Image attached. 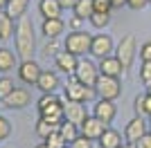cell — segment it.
<instances>
[{
	"mask_svg": "<svg viewBox=\"0 0 151 148\" xmlns=\"http://www.w3.org/2000/svg\"><path fill=\"white\" fill-rule=\"evenodd\" d=\"M14 47H16V54H18L20 61H27L34 56L36 52V31H34V25L32 20L20 18L16 25V31H14Z\"/></svg>",
	"mask_w": 151,
	"mask_h": 148,
	"instance_id": "cell-1",
	"label": "cell"
},
{
	"mask_svg": "<svg viewBox=\"0 0 151 148\" xmlns=\"http://www.w3.org/2000/svg\"><path fill=\"white\" fill-rule=\"evenodd\" d=\"M36 110L41 119H47V121H54V123H61L65 119L63 117V101L57 97V92L41 94L36 101Z\"/></svg>",
	"mask_w": 151,
	"mask_h": 148,
	"instance_id": "cell-2",
	"label": "cell"
},
{
	"mask_svg": "<svg viewBox=\"0 0 151 148\" xmlns=\"http://www.w3.org/2000/svg\"><path fill=\"white\" fill-rule=\"evenodd\" d=\"M63 97L65 101H79V103H90L93 99H97L95 94V88H88L79 83L75 76H70L65 83H63Z\"/></svg>",
	"mask_w": 151,
	"mask_h": 148,
	"instance_id": "cell-3",
	"label": "cell"
},
{
	"mask_svg": "<svg viewBox=\"0 0 151 148\" xmlns=\"http://www.w3.org/2000/svg\"><path fill=\"white\" fill-rule=\"evenodd\" d=\"M90 43H93V36L86 29L70 31L68 38L63 41V49L75 56H86V54H90Z\"/></svg>",
	"mask_w": 151,
	"mask_h": 148,
	"instance_id": "cell-4",
	"label": "cell"
},
{
	"mask_svg": "<svg viewBox=\"0 0 151 148\" xmlns=\"http://www.w3.org/2000/svg\"><path fill=\"white\" fill-rule=\"evenodd\" d=\"M115 56L120 58L124 72H129V70L133 68V63L138 58V43H135V36H133V34H126L120 43L115 45Z\"/></svg>",
	"mask_w": 151,
	"mask_h": 148,
	"instance_id": "cell-5",
	"label": "cell"
},
{
	"mask_svg": "<svg viewBox=\"0 0 151 148\" xmlns=\"http://www.w3.org/2000/svg\"><path fill=\"white\" fill-rule=\"evenodd\" d=\"M95 94L97 99H108V101H115V99L122 94V83L117 76H106V74H99V79L95 83Z\"/></svg>",
	"mask_w": 151,
	"mask_h": 148,
	"instance_id": "cell-6",
	"label": "cell"
},
{
	"mask_svg": "<svg viewBox=\"0 0 151 148\" xmlns=\"http://www.w3.org/2000/svg\"><path fill=\"white\" fill-rule=\"evenodd\" d=\"M75 79L79 81V83H83V85L95 88V83H97V79H99L97 63L90 61V58H79V63H77V70H75Z\"/></svg>",
	"mask_w": 151,
	"mask_h": 148,
	"instance_id": "cell-7",
	"label": "cell"
},
{
	"mask_svg": "<svg viewBox=\"0 0 151 148\" xmlns=\"http://www.w3.org/2000/svg\"><path fill=\"white\" fill-rule=\"evenodd\" d=\"M115 41L111 34H95L93 36V43H90V56H95L97 61L104 58V56H113L115 54Z\"/></svg>",
	"mask_w": 151,
	"mask_h": 148,
	"instance_id": "cell-8",
	"label": "cell"
},
{
	"mask_svg": "<svg viewBox=\"0 0 151 148\" xmlns=\"http://www.w3.org/2000/svg\"><path fill=\"white\" fill-rule=\"evenodd\" d=\"M16 70H18V79H20L23 85H36V83H38V76H41V72H43V68H41L34 58L20 61Z\"/></svg>",
	"mask_w": 151,
	"mask_h": 148,
	"instance_id": "cell-9",
	"label": "cell"
},
{
	"mask_svg": "<svg viewBox=\"0 0 151 148\" xmlns=\"http://www.w3.org/2000/svg\"><path fill=\"white\" fill-rule=\"evenodd\" d=\"M149 132V126H147V119L145 117H133L131 121L126 123V128H124V142L126 144H135L142 139V137Z\"/></svg>",
	"mask_w": 151,
	"mask_h": 148,
	"instance_id": "cell-10",
	"label": "cell"
},
{
	"mask_svg": "<svg viewBox=\"0 0 151 148\" xmlns=\"http://www.w3.org/2000/svg\"><path fill=\"white\" fill-rule=\"evenodd\" d=\"M2 103H5V108H9V110H23V108H27V105L32 103V94H29L27 88L16 85L12 92L2 99Z\"/></svg>",
	"mask_w": 151,
	"mask_h": 148,
	"instance_id": "cell-11",
	"label": "cell"
},
{
	"mask_svg": "<svg viewBox=\"0 0 151 148\" xmlns=\"http://www.w3.org/2000/svg\"><path fill=\"white\" fill-rule=\"evenodd\" d=\"M93 117H97L99 121H104L106 126L115 121L117 117V108H115V101H108V99H97L93 105Z\"/></svg>",
	"mask_w": 151,
	"mask_h": 148,
	"instance_id": "cell-12",
	"label": "cell"
},
{
	"mask_svg": "<svg viewBox=\"0 0 151 148\" xmlns=\"http://www.w3.org/2000/svg\"><path fill=\"white\" fill-rule=\"evenodd\" d=\"M63 117L65 121H72L77 126H81L88 117V110H86V103H79V101H63Z\"/></svg>",
	"mask_w": 151,
	"mask_h": 148,
	"instance_id": "cell-13",
	"label": "cell"
},
{
	"mask_svg": "<svg viewBox=\"0 0 151 148\" xmlns=\"http://www.w3.org/2000/svg\"><path fill=\"white\" fill-rule=\"evenodd\" d=\"M77 63H79V56L70 54V52H59L57 56H54V68H57V72L61 74H68V76H75V70H77Z\"/></svg>",
	"mask_w": 151,
	"mask_h": 148,
	"instance_id": "cell-14",
	"label": "cell"
},
{
	"mask_svg": "<svg viewBox=\"0 0 151 148\" xmlns=\"http://www.w3.org/2000/svg\"><path fill=\"white\" fill-rule=\"evenodd\" d=\"M36 88L41 90V94H45V92H57L59 88H61V76H59V72H57V70H43L41 76H38Z\"/></svg>",
	"mask_w": 151,
	"mask_h": 148,
	"instance_id": "cell-15",
	"label": "cell"
},
{
	"mask_svg": "<svg viewBox=\"0 0 151 148\" xmlns=\"http://www.w3.org/2000/svg\"><path fill=\"white\" fill-rule=\"evenodd\" d=\"M79 128H81V135H83V137H88V139L97 142V139H99V137L104 135V130H106L108 126H106L104 121H99L97 117L88 115V117H86V121H83L81 126H79Z\"/></svg>",
	"mask_w": 151,
	"mask_h": 148,
	"instance_id": "cell-16",
	"label": "cell"
},
{
	"mask_svg": "<svg viewBox=\"0 0 151 148\" xmlns=\"http://www.w3.org/2000/svg\"><path fill=\"white\" fill-rule=\"evenodd\" d=\"M97 70H99V74H106V76H117V79L124 74V68H122L120 58H117L115 54H113V56H104V58H99Z\"/></svg>",
	"mask_w": 151,
	"mask_h": 148,
	"instance_id": "cell-17",
	"label": "cell"
},
{
	"mask_svg": "<svg viewBox=\"0 0 151 148\" xmlns=\"http://www.w3.org/2000/svg\"><path fill=\"white\" fill-rule=\"evenodd\" d=\"M63 31H65V20L63 18H43V23H41L43 38H59Z\"/></svg>",
	"mask_w": 151,
	"mask_h": 148,
	"instance_id": "cell-18",
	"label": "cell"
},
{
	"mask_svg": "<svg viewBox=\"0 0 151 148\" xmlns=\"http://www.w3.org/2000/svg\"><path fill=\"white\" fill-rule=\"evenodd\" d=\"M124 144L126 142H122V132L111 128V126H108V128L104 130V135L97 139V146L99 148H120V146H124Z\"/></svg>",
	"mask_w": 151,
	"mask_h": 148,
	"instance_id": "cell-19",
	"label": "cell"
},
{
	"mask_svg": "<svg viewBox=\"0 0 151 148\" xmlns=\"http://www.w3.org/2000/svg\"><path fill=\"white\" fill-rule=\"evenodd\" d=\"M14 68H18V54L9 47H0V74L12 72Z\"/></svg>",
	"mask_w": 151,
	"mask_h": 148,
	"instance_id": "cell-20",
	"label": "cell"
},
{
	"mask_svg": "<svg viewBox=\"0 0 151 148\" xmlns=\"http://www.w3.org/2000/svg\"><path fill=\"white\" fill-rule=\"evenodd\" d=\"M27 7H29V0H7L5 14L12 20H20V18H25Z\"/></svg>",
	"mask_w": 151,
	"mask_h": 148,
	"instance_id": "cell-21",
	"label": "cell"
},
{
	"mask_svg": "<svg viewBox=\"0 0 151 148\" xmlns=\"http://www.w3.org/2000/svg\"><path fill=\"white\" fill-rule=\"evenodd\" d=\"M38 14L43 18H61L63 7L59 5V0H38Z\"/></svg>",
	"mask_w": 151,
	"mask_h": 148,
	"instance_id": "cell-22",
	"label": "cell"
},
{
	"mask_svg": "<svg viewBox=\"0 0 151 148\" xmlns=\"http://www.w3.org/2000/svg\"><path fill=\"white\" fill-rule=\"evenodd\" d=\"M16 20H12L5 11H0V43H7L14 38V31H16Z\"/></svg>",
	"mask_w": 151,
	"mask_h": 148,
	"instance_id": "cell-23",
	"label": "cell"
},
{
	"mask_svg": "<svg viewBox=\"0 0 151 148\" xmlns=\"http://www.w3.org/2000/svg\"><path fill=\"white\" fill-rule=\"evenodd\" d=\"M95 14V2L93 0H79L75 5V9H72V16H77V18H81L83 23L86 20H90V16Z\"/></svg>",
	"mask_w": 151,
	"mask_h": 148,
	"instance_id": "cell-24",
	"label": "cell"
},
{
	"mask_svg": "<svg viewBox=\"0 0 151 148\" xmlns=\"http://www.w3.org/2000/svg\"><path fill=\"white\" fill-rule=\"evenodd\" d=\"M59 132H61V137H63V139H65L68 144H72L77 137L81 135V128H79L77 123L65 121V119H63V121H61V128H59Z\"/></svg>",
	"mask_w": 151,
	"mask_h": 148,
	"instance_id": "cell-25",
	"label": "cell"
},
{
	"mask_svg": "<svg viewBox=\"0 0 151 148\" xmlns=\"http://www.w3.org/2000/svg\"><path fill=\"white\" fill-rule=\"evenodd\" d=\"M59 128H61V123L47 121V119H41V117H38V121H36V135L41 137V139L50 137L52 132H59Z\"/></svg>",
	"mask_w": 151,
	"mask_h": 148,
	"instance_id": "cell-26",
	"label": "cell"
},
{
	"mask_svg": "<svg viewBox=\"0 0 151 148\" xmlns=\"http://www.w3.org/2000/svg\"><path fill=\"white\" fill-rule=\"evenodd\" d=\"M59 52H63V41H59V38H45V45H43V49H41V56H45V58L52 56V58H54Z\"/></svg>",
	"mask_w": 151,
	"mask_h": 148,
	"instance_id": "cell-27",
	"label": "cell"
},
{
	"mask_svg": "<svg viewBox=\"0 0 151 148\" xmlns=\"http://www.w3.org/2000/svg\"><path fill=\"white\" fill-rule=\"evenodd\" d=\"M111 20H113L111 14H101V11H95L93 16H90V25H93L95 29H104V27H108Z\"/></svg>",
	"mask_w": 151,
	"mask_h": 148,
	"instance_id": "cell-28",
	"label": "cell"
},
{
	"mask_svg": "<svg viewBox=\"0 0 151 148\" xmlns=\"http://www.w3.org/2000/svg\"><path fill=\"white\" fill-rule=\"evenodd\" d=\"M43 144L47 148H65V146H68V142L61 137V132H52L50 137H45V139H43Z\"/></svg>",
	"mask_w": 151,
	"mask_h": 148,
	"instance_id": "cell-29",
	"label": "cell"
},
{
	"mask_svg": "<svg viewBox=\"0 0 151 148\" xmlns=\"http://www.w3.org/2000/svg\"><path fill=\"white\" fill-rule=\"evenodd\" d=\"M140 83H145L147 88L151 85V61L140 63Z\"/></svg>",
	"mask_w": 151,
	"mask_h": 148,
	"instance_id": "cell-30",
	"label": "cell"
},
{
	"mask_svg": "<svg viewBox=\"0 0 151 148\" xmlns=\"http://www.w3.org/2000/svg\"><path fill=\"white\" fill-rule=\"evenodd\" d=\"M14 88H16V85H14V81L9 79V76H0V101L12 92Z\"/></svg>",
	"mask_w": 151,
	"mask_h": 148,
	"instance_id": "cell-31",
	"label": "cell"
},
{
	"mask_svg": "<svg viewBox=\"0 0 151 148\" xmlns=\"http://www.w3.org/2000/svg\"><path fill=\"white\" fill-rule=\"evenodd\" d=\"M9 135H12V123H9V119H7V117L0 115V144L5 142Z\"/></svg>",
	"mask_w": 151,
	"mask_h": 148,
	"instance_id": "cell-32",
	"label": "cell"
},
{
	"mask_svg": "<svg viewBox=\"0 0 151 148\" xmlns=\"http://www.w3.org/2000/svg\"><path fill=\"white\" fill-rule=\"evenodd\" d=\"M133 110H135V117H145V92L133 99Z\"/></svg>",
	"mask_w": 151,
	"mask_h": 148,
	"instance_id": "cell-33",
	"label": "cell"
},
{
	"mask_svg": "<svg viewBox=\"0 0 151 148\" xmlns=\"http://www.w3.org/2000/svg\"><path fill=\"white\" fill-rule=\"evenodd\" d=\"M93 146H95V142L88 139V137H83V135H79L75 142L70 144V148H93Z\"/></svg>",
	"mask_w": 151,
	"mask_h": 148,
	"instance_id": "cell-34",
	"label": "cell"
},
{
	"mask_svg": "<svg viewBox=\"0 0 151 148\" xmlns=\"http://www.w3.org/2000/svg\"><path fill=\"white\" fill-rule=\"evenodd\" d=\"M93 2H95V11L113 14V5H111V0H93Z\"/></svg>",
	"mask_w": 151,
	"mask_h": 148,
	"instance_id": "cell-35",
	"label": "cell"
},
{
	"mask_svg": "<svg viewBox=\"0 0 151 148\" xmlns=\"http://www.w3.org/2000/svg\"><path fill=\"white\" fill-rule=\"evenodd\" d=\"M140 61L142 63L151 61V41H147V43L140 45Z\"/></svg>",
	"mask_w": 151,
	"mask_h": 148,
	"instance_id": "cell-36",
	"label": "cell"
},
{
	"mask_svg": "<svg viewBox=\"0 0 151 148\" xmlns=\"http://www.w3.org/2000/svg\"><path fill=\"white\" fill-rule=\"evenodd\" d=\"M147 5H149V0H129V2H126V7L133 9V11H140V9H145Z\"/></svg>",
	"mask_w": 151,
	"mask_h": 148,
	"instance_id": "cell-37",
	"label": "cell"
},
{
	"mask_svg": "<svg viewBox=\"0 0 151 148\" xmlns=\"http://www.w3.org/2000/svg\"><path fill=\"white\" fill-rule=\"evenodd\" d=\"M135 148H151V132H147V135L135 144Z\"/></svg>",
	"mask_w": 151,
	"mask_h": 148,
	"instance_id": "cell-38",
	"label": "cell"
},
{
	"mask_svg": "<svg viewBox=\"0 0 151 148\" xmlns=\"http://www.w3.org/2000/svg\"><path fill=\"white\" fill-rule=\"evenodd\" d=\"M81 25H83L81 18H77V16H72V18H70V27H72V31H79V29H81Z\"/></svg>",
	"mask_w": 151,
	"mask_h": 148,
	"instance_id": "cell-39",
	"label": "cell"
},
{
	"mask_svg": "<svg viewBox=\"0 0 151 148\" xmlns=\"http://www.w3.org/2000/svg\"><path fill=\"white\" fill-rule=\"evenodd\" d=\"M145 117H151V94L145 92Z\"/></svg>",
	"mask_w": 151,
	"mask_h": 148,
	"instance_id": "cell-40",
	"label": "cell"
},
{
	"mask_svg": "<svg viewBox=\"0 0 151 148\" xmlns=\"http://www.w3.org/2000/svg\"><path fill=\"white\" fill-rule=\"evenodd\" d=\"M77 2H79V0H59V5H61L63 9H75Z\"/></svg>",
	"mask_w": 151,
	"mask_h": 148,
	"instance_id": "cell-41",
	"label": "cell"
},
{
	"mask_svg": "<svg viewBox=\"0 0 151 148\" xmlns=\"http://www.w3.org/2000/svg\"><path fill=\"white\" fill-rule=\"evenodd\" d=\"M126 2H129V0H111L113 9H122V7H126Z\"/></svg>",
	"mask_w": 151,
	"mask_h": 148,
	"instance_id": "cell-42",
	"label": "cell"
},
{
	"mask_svg": "<svg viewBox=\"0 0 151 148\" xmlns=\"http://www.w3.org/2000/svg\"><path fill=\"white\" fill-rule=\"evenodd\" d=\"M5 7H7V0H0V11H5Z\"/></svg>",
	"mask_w": 151,
	"mask_h": 148,
	"instance_id": "cell-43",
	"label": "cell"
},
{
	"mask_svg": "<svg viewBox=\"0 0 151 148\" xmlns=\"http://www.w3.org/2000/svg\"><path fill=\"white\" fill-rule=\"evenodd\" d=\"M120 148H135L133 144H124V146H120Z\"/></svg>",
	"mask_w": 151,
	"mask_h": 148,
	"instance_id": "cell-44",
	"label": "cell"
},
{
	"mask_svg": "<svg viewBox=\"0 0 151 148\" xmlns=\"http://www.w3.org/2000/svg\"><path fill=\"white\" fill-rule=\"evenodd\" d=\"M34 148H47V146H45V144H38V146H34Z\"/></svg>",
	"mask_w": 151,
	"mask_h": 148,
	"instance_id": "cell-45",
	"label": "cell"
},
{
	"mask_svg": "<svg viewBox=\"0 0 151 148\" xmlns=\"http://www.w3.org/2000/svg\"><path fill=\"white\" fill-rule=\"evenodd\" d=\"M147 126H149V132H151V117H149V121H147Z\"/></svg>",
	"mask_w": 151,
	"mask_h": 148,
	"instance_id": "cell-46",
	"label": "cell"
},
{
	"mask_svg": "<svg viewBox=\"0 0 151 148\" xmlns=\"http://www.w3.org/2000/svg\"><path fill=\"white\" fill-rule=\"evenodd\" d=\"M147 94H151V85H149V88H147Z\"/></svg>",
	"mask_w": 151,
	"mask_h": 148,
	"instance_id": "cell-47",
	"label": "cell"
},
{
	"mask_svg": "<svg viewBox=\"0 0 151 148\" xmlns=\"http://www.w3.org/2000/svg\"><path fill=\"white\" fill-rule=\"evenodd\" d=\"M65 148H70V144H68V146H65Z\"/></svg>",
	"mask_w": 151,
	"mask_h": 148,
	"instance_id": "cell-48",
	"label": "cell"
},
{
	"mask_svg": "<svg viewBox=\"0 0 151 148\" xmlns=\"http://www.w3.org/2000/svg\"><path fill=\"white\" fill-rule=\"evenodd\" d=\"M149 5H151V0H149Z\"/></svg>",
	"mask_w": 151,
	"mask_h": 148,
	"instance_id": "cell-49",
	"label": "cell"
}]
</instances>
